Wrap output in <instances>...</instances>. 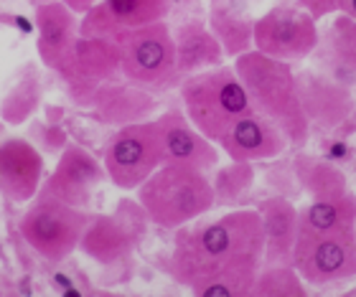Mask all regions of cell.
I'll return each mask as SVG.
<instances>
[{"mask_svg": "<svg viewBox=\"0 0 356 297\" xmlns=\"http://www.w3.org/2000/svg\"><path fill=\"white\" fill-rule=\"evenodd\" d=\"M265 264V234L257 208L227 214L176 229L165 269L173 282L199 297L252 295Z\"/></svg>", "mask_w": 356, "mask_h": 297, "instance_id": "1", "label": "cell"}, {"mask_svg": "<svg viewBox=\"0 0 356 297\" xmlns=\"http://www.w3.org/2000/svg\"><path fill=\"white\" fill-rule=\"evenodd\" d=\"M234 71L245 84L254 112L280 127L290 148L303 150L311 140V119L300 104L293 64L250 49L234 59Z\"/></svg>", "mask_w": 356, "mask_h": 297, "instance_id": "2", "label": "cell"}, {"mask_svg": "<svg viewBox=\"0 0 356 297\" xmlns=\"http://www.w3.org/2000/svg\"><path fill=\"white\" fill-rule=\"evenodd\" d=\"M138 201L150 223L176 231L214 208V188L204 171L163 163L138 186Z\"/></svg>", "mask_w": 356, "mask_h": 297, "instance_id": "3", "label": "cell"}, {"mask_svg": "<svg viewBox=\"0 0 356 297\" xmlns=\"http://www.w3.org/2000/svg\"><path fill=\"white\" fill-rule=\"evenodd\" d=\"M186 117L211 142H219L232 125L254 112L234 67H211L186 76L178 84Z\"/></svg>", "mask_w": 356, "mask_h": 297, "instance_id": "4", "label": "cell"}, {"mask_svg": "<svg viewBox=\"0 0 356 297\" xmlns=\"http://www.w3.org/2000/svg\"><path fill=\"white\" fill-rule=\"evenodd\" d=\"M122 53V76L143 90L168 92L181 84L176 67V44L173 31L165 21L148 23L140 28L122 31L115 36Z\"/></svg>", "mask_w": 356, "mask_h": 297, "instance_id": "5", "label": "cell"}, {"mask_svg": "<svg viewBox=\"0 0 356 297\" xmlns=\"http://www.w3.org/2000/svg\"><path fill=\"white\" fill-rule=\"evenodd\" d=\"M308 287H331L356 277V226L354 229L305 231L298 229L293 260Z\"/></svg>", "mask_w": 356, "mask_h": 297, "instance_id": "6", "label": "cell"}, {"mask_svg": "<svg viewBox=\"0 0 356 297\" xmlns=\"http://www.w3.org/2000/svg\"><path fill=\"white\" fill-rule=\"evenodd\" d=\"M92 216L84 208L69 206L51 196L36 194L33 203L21 219V234L26 244L49 262L67 260L79 249L82 234Z\"/></svg>", "mask_w": 356, "mask_h": 297, "instance_id": "7", "label": "cell"}, {"mask_svg": "<svg viewBox=\"0 0 356 297\" xmlns=\"http://www.w3.org/2000/svg\"><path fill=\"white\" fill-rule=\"evenodd\" d=\"M148 214L138 198H120L110 214L92 216L82 234L79 249L102 267H118L138 252L148 231Z\"/></svg>", "mask_w": 356, "mask_h": 297, "instance_id": "8", "label": "cell"}, {"mask_svg": "<svg viewBox=\"0 0 356 297\" xmlns=\"http://www.w3.org/2000/svg\"><path fill=\"white\" fill-rule=\"evenodd\" d=\"M321 31L318 21L298 3H277L260 18H254L252 49L265 56L288 61H305L318 51Z\"/></svg>", "mask_w": 356, "mask_h": 297, "instance_id": "9", "label": "cell"}, {"mask_svg": "<svg viewBox=\"0 0 356 297\" xmlns=\"http://www.w3.org/2000/svg\"><path fill=\"white\" fill-rule=\"evenodd\" d=\"M104 173L120 191H138L150 173L163 165V148L156 119L118 127L104 148Z\"/></svg>", "mask_w": 356, "mask_h": 297, "instance_id": "10", "label": "cell"}, {"mask_svg": "<svg viewBox=\"0 0 356 297\" xmlns=\"http://www.w3.org/2000/svg\"><path fill=\"white\" fill-rule=\"evenodd\" d=\"M67 87L69 97L76 107H87L92 94L102 84L122 76V53L115 38L76 36L67 56L54 69Z\"/></svg>", "mask_w": 356, "mask_h": 297, "instance_id": "11", "label": "cell"}, {"mask_svg": "<svg viewBox=\"0 0 356 297\" xmlns=\"http://www.w3.org/2000/svg\"><path fill=\"white\" fill-rule=\"evenodd\" d=\"M104 178H107L104 165L87 148L76 145V142H67V148L59 153L56 168L41 183L38 194L59 198L69 206L87 208L95 198L97 186Z\"/></svg>", "mask_w": 356, "mask_h": 297, "instance_id": "12", "label": "cell"}, {"mask_svg": "<svg viewBox=\"0 0 356 297\" xmlns=\"http://www.w3.org/2000/svg\"><path fill=\"white\" fill-rule=\"evenodd\" d=\"M296 79L300 104L305 117L311 119V127L339 130L349 122L354 114V94L349 92L346 82L321 69H300L296 71Z\"/></svg>", "mask_w": 356, "mask_h": 297, "instance_id": "13", "label": "cell"}, {"mask_svg": "<svg viewBox=\"0 0 356 297\" xmlns=\"http://www.w3.org/2000/svg\"><path fill=\"white\" fill-rule=\"evenodd\" d=\"M173 0H99L79 21V36L115 38L122 31L165 21Z\"/></svg>", "mask_w": 356, "mask_h": 297, "instance_id": "14", "label": "cell"}, {"mask_svg": "<svg viewBox=\"0 0 356 297\" xmlns=\"http://www.w3.org/2000/svg\"><path fill=\"white\" fill-rule=\"evenodd\" d=\"M158 135H161V148H163V163L188 165L196 171L209 173L219 163V150L216 142L196 130L186 112L168 110L156 117Z\"/></svg>", "mask_w": 356, "mask_h": 297, "instance_id": "15", "label": "cell"}, {"mask_svg": "<svg viewBox=\"0 0 356 297\" xmlns=\"http://www.w3.org/2000/svg\"><path fill=\"white\" fill-rule=\"evenodd\" d=\"M229 160H245V163H260L280 158L290 148L288 137L280 133V127L262 117L260 112H250L237 119L232 130L216 142Z\"/></svg>", "mask_w": 356, "mask_h": 297, "instance_id": "16", "label": "cell"}, {"mask_svg": "<svg viewBox=\"0 0 356 297\" xmlns=\"http://www.w3.org/2000/svg\"><path fill=\"white\" fill-rule=\"evenodd\" d=\"M44 158L29 140L8 137L0 142V196L13 203L33 201L41 191Z\"/></svg>", "mask_w": 356, "mask_h": 297, "instance_id": "17", "label": "cell"}, {"mask_svg": "<svg viewBox=\"0 0 356 297\" xmlns=\"http://www.w3.org/2000/svg\"><path fill=\"white\" fill-rule=\"evenodd\" d=\"M84 110H89V114L102 125L122 127L130 122L148 119L150 112L156 110V97H153V92L127 82L125 76H118V79L102 84L92 94Z\"/></svg>", "mask_w": 356, "mask_h": 297, "instance_id": "18", "label": "cell"}, {"mask_svg": "<svg viewBox=\"0 0 356 297\" xmlns=\"http://www.w3.org/2000/svg\"><path fill=\"white\" fill-rule=\"evenodd\" d=\"M36 31L38 59L44 67L56 69L79 36V21L72 8L64 6L61 0H51L36 6Z\"/></svg>", "mask_w": 356, "mask_h": 297, "instance_id": "19", "label": "cell"}, {"mask_svg": "<svg viewBox=\"0 0 356 297\" xmlns=\"http://www.w3.org/2000/svg\"><path fill=\"white\" fill-rule=\"evenodd\" d=\"M265 234V264H290L298 239V208L285 196H270L257 203Z\"/></svg>", "mask_w": 356, "mask_h": 297, "instance_id": "20", "label": "cell"}, {"mask_svg": "<svg viewBox=\"0 0 356 297\" xmlns=\"http://www.w3.org/2000/svg\"><path fill=\"white\" fill-rule=\"evenodd\" d=\"M173 44H176V67L181 74V82L186 76L204 71L211 67H222L224 64V49L219 38L211 33L209 23L201 18L184 21L173 31Z\"/></svg>", "mask_w": 356, "mask_h": 297, "instance_id": "21", "label": "cell"}, {"mask_svg": "<svg viewBox=\"0 0 356 297\" xmlns=\"http://www.w3.org/2000/svg\"><path fill=\"white\" fill-rule=\"evenodd\" d=\"M209 28L232 59L252 49L254 18L247 0H209Z\"/></svg>", "mask_w": 356, "mask_h": 297, "instance_id": "22", "label": "cell"}, {"mask_svg": "<svg viewBox=\"0 0 356 297\" xmlns=\"http://www.w3.org/2000/svg\"><path fill=\"white\" fill-rule=\"evenodd\" d=\"M293 176L305 194L311 196V201H331L351 191L349 178L339 165L308 153H298L293 158Z\"/></svg>", "mask_w": 356, "mask_h": 297, "instance_id": "23", "label": "cell"}, {"mask_svg": "<svg viewBox=\"0 0 356 297\" xmlns=\"http://www.w3.org/2000/svg\"><path fill=\"white\" fill-rule=\"evenodd\" d=\"M323 46V61H326L334 76L356 82V21L343 13H334V23L321 36Z\"/></svg>", "mask_w": 356, "mask_h": 297, "instance_id": "24", "label": "cell"}, {"mask_svg": "<svg viewBox=\"0 0 356 297\" xmlns=\"http://www.w3.org/2000/svg\"><path fill=\"white\" fill-rule=\"evenodd\" d=\"M356 226V194L331 201H311L308 206L298 208V229L305 231H331V229H354Z\"/></svg>", "mask_w": 356, "mask_h": 297, "instance_id": "25", "label": "cell"}, {"mask_svg": "<svg viewBox=\"0 0 356 297\" xmlns=\"http://www.w3.org/2000/svg\"><path fill=\"white\" fill-rule=\"evenodd\" d=\"M38 104H41V79L33 67H29L0 104V117L8 125H21L38 110Z\"/></svg>", "mask_w": 356, "mask_h": 297, "instance_id": "26", "label": "cell"}, {"mask_svg": "<svg viewBox=\"0 0 356 297\" xmlns=\"http://www.w3.org/2000/svg\"><path fill=\"white\" fill-rule=\"evenodd\" d=\"M252 295L257 297H305L308 285L293 264H262L260 275L252 285Z\"/></svg>", "mask_w": 356, "mask_h": 297, "instance_id": "27", "label": "cell"}, {"mask_svg": "<svg viewBox=\"0 0 356 297\" xmlns=\"http://www.w3.org/2000/svg\"><path fill=\"white\" fill-rule=\"evenodd\" d=\"M254 183V168L245 160H232L229 165L219 168L211 180L214 188V206H234L239 198H245L247 191Z\"/></svg>", "mask_w": 356, "mask_h": 297, "instance_id": "28", "label": "cell"}, {"mask_svg": "<svg viewBox=\"0 0 356 297\" xmlns=\"http://www.w3.org/2000/svg\"><path fill=\"white\" fill-rule=\"evenodd\" d=\"M67 133H64V127L61 125H46L44 127V150L54 153V155H59L61 150L67 148Z\"/></svg>", "mask_w": 356, "mask_h": 297, "instance_id": "29", "label": "cell"}, {"mask_svg": "<svg viewBox=\"0 0 356 297\" xmlns=\"http://www.w3.org/2000/svg\"><path fill=\"white\" fill-rule=\"evenodd\" d=\"M293 3L305 8L316 21H323V18H328V15H334L336 6H339V0H293Z\"/></svg>", "mask_w": 356, "mask_h": 297, "instance_id": "30", "label": "cell"}, {"mask_svg": "<svg viewBox=\"0 0 356 297\" xmlns=\"http://www.w3.org/2000/svg\"><path fill=\"white\" fill-rule=\"evenodd\" d=\"M64 6H69L72 10H74L76 15H84L89 10V8H95L99 0H61Z\"/></svg>", "mask_w": 356, "mask_h": 297, "instance_id": "31", "label": "cell"}, {"mask_svg": "<svg viewBox=\"0 0 356 297\" xmlns=\"http://www.w3.org/2000/svg\"><path fill=\"white\" fill-rule=\"evenodd\" d=\"M336 13H343L354 18L356 21V0H339V6H336Z\"/></svg>", "mask_w": 356, "mask_h": 297, "instance_id": "32", "label": "cell"}, {"mask_svg": "<svg viewBox=\"0 0 356 297\" xmlns=\"http://www.w3.org/2000/svg\"><path fill=\"white\" fill-rule=\"evenodd\" d=\"M54 285H56V287H61V290L74 287V285H72V280H69V277H64V275H54Z\"/></svg>", "mask_w": 356, "mask_h": 297, "instance_id": "33", "label": "cell"}, {"mask_svg": "<svg viewBox=\"0 0 356 297\" xmlns=\"http://www.w3.org/2000/svg\"><path fill=\"white\" fill-rule=\"evenodd\" d=\"M29 3H33V6H41V3H51V0H29Z\"/></svg>", "mask_w": 356, "mask_h": 297, "instance_id": "34", "label": "cell"}, {"mask_svg": "<svg viewBox=\"0 0 356 297\" xmlns=\"http://www.w3.org/2000/svg\"><path fill=\"white\" fill-rule=\"evenodd\" d=\"M184 3H188V0H184Z\"/></svg>", "mask_w": 356, "mask_h": 297, "instance_id": "35", "label": "cell"}]
</instances>
